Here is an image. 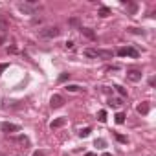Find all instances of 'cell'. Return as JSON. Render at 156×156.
<instances>
[{
    "instance_id": "277c9868",
    "label": "cell",
    "mask_w": 156,
    "mask_h": 156,
    "mask_svg": "<svg viewBox=\"0 0 156 156\" xmlns=\"http://www.w3.org/2000/svg\"><path fill=\"white\" fill-rule=\"evenodd\" d=\"M0 130H2V132H17V130H20V127H19V125H15V123L4 121L2 125H0Z\"/></svg>"
},
{
    "instance_id": "83f0119b",
    "label": "cell",
    "mask_w": 156,
    "mask_h": 156,
    "mask_svg": "<svg viewBox=\"0 0 156 156\" xmlns=\"http://www.w3.org/2000/svg\"><path fill=\"white\" fill-rule=\"evenodd\" d=\"M70 24L72 26H79V20H77V19H70Z\"/></svg>"
},
{
    "instance_id": "484cf974",
    "label": "cell",
    "mask_w": 156,
    "mask_h": 156,
    "mask_svg": "<svg viewBox=\"0 0 156 156\" xmlns=\"http://www.w3.org/2000/svg\"><path fill=\"white\" fill-rule=\"evenodd\" d=\"M66 79H70V73H62L61 77H59V81L62 83V81H66Z\"/></svg>"
},
{
    "instance_id": "9a60e30c",
    "label": "cell",
    "mask_w": 156,
    "mask_h": 156,
    "mask_svg": "<svg viewBox=\"0 0 156 156\" xmlns=\"http://www.w3.org/2000/svg\"><path fill=\"white\" fill-rule=\"evenodd\" d=\"M114 88H116V92H118V94H119L121 98H127V90H125L123 87H119V85H116Z\"/></svg>"
},
{
    "instance_id": "6da1fadb",
    "label": "cell",
    "mask_w": 156,
    "mask_h": 156,
    "mask_svg": "<svg viewBox=\"0 0 156 156\" xmlns=\"http://www.w3.org/2000/svg\"><path fill=\"white\" fill-rule=\"evenodd\" d=\"M59 33H61V30H59L57 26H48V28H44V30L39 31V35H41L42 39H55Z\"/></svg>"
},
{
    "instance_id": "2e32d148",
    "label": "cell",
    "mask_w": 156,
    "mask_h": 156,
    "mask_svg": "<svg viewBox=\"0 0 156 156\" xmlns=\"http://www.w3.org/2000/svg\"><path fill=\"white\" fill-rule=\"evenodd\" d=\"M108 105L114 107V108H118V107L121 105V99H114V98H110V99H108Z\"/></svg>"
},
{
    "instance_id": "1f68e13d",
    "label": "cell",
    "mask_w": 156,
    "mask_h": 156,
    "mask_svg": "<svg viewBox=\"0 0 156 156\" xmlns=\"http://www.w3.org/2000/svg\"><path fill=\"white\" fill-rule=\"evenodd\" d=\"M103 156H112V154L110 152H103Z\"/></svg>"
},
{
    "instance_id": "8992f818",
    "label": "cell",
    "mask_w": 156,
    "mask_h": 156,
    "mask_svg": "<svg viewBox=\"0 0 156 156\" xmlns=\"http://www.w3.org/2000/svg\"><path fill=\"white\" fill-rule=\"evenodd\" d=\"M19 9L26 15H35V8H31L30 4H19Z\"/></svg>"
},
{
    "instance_id": "5bb4252c",
    "label": "cell",
    "mask_w": 156,
    "mask_h": 156,
    "mask_svg": "<svg viewBox=\"0 0 156 156\" xmlns=\"http://www.w3.org/2000/svg\"><path fill=\"white\" fill-rule=\"evenodd\" d=\"M90 132H92V129H90V127H85V129L79 130V136H81V138H87V136H90Z\"/></svg>"
},
{
    "instance_id": "d4e9b609",
    "label": "cell",
    "mask_w": 156,
    "mask_h": 156,
    "mask_svg": "<svg viewBox=\"0 0 156 156\" xmlns=\"http://www.w3.org/2000/svg\"><path fill=\"white\" fill-rule=\"evenodd\" d=\"M8 68H9V64H8V62H2V64H0V73H2V72H6Z\"/></svg>"
},
{
    "instance_id": "4dcf8cb0",
    "label": "cell",
    "mask_w": 156,
    "mask_h": 156,
    "mask_svg": "<svg viewBox=\"0 0 156 156\" xmlns=\"http://www.w3.org/2000/svg\"><path fill=\"white\" fill-rule=\"evenodd\" d=\"M87 156H96V152H87Z\"/></svg>"
},
{
    "instance_id": "f1b7e54d",
    "label": "cell",
    "mask_w": 156,
    "mask_h": 156,
    "mask_svg": "<svg viewBox=\"0 0 156 156\" xmlns=\"http://www.w3.org/2000/svg\"><path fill=\"white\" fill-rule=\"evenodd\" d=\"M8 51H9V53H17V48H15V46H11V48H8Z\"/></svg>"
},
{
    "instance_id": "e0dca14e",
    "label": "cell",
    "mask_w": 156,
    "mask_h": 156,
    "mask_svg": "<svg viewBox=\"0 0 156 156\" xmlns=\"http://www.w3.org/2000/svg\"><path fill=\"white\" fill-rule=\"evenodd\" d=\"M116 123H118V125L125 123V114H123V112H118V114H116Z\"/></svg>"
},
{
    "instance_id": "ac0fdd59",
    "label": "cell",
    "mask_w": 156,
    "mask_h": 156,
    "mask_svg": "<svg viewBox=\"0 0 156 156\" xmlns=\"http://www.w3.org/2000/svg\"><path fill=\"white\" fill-rule=\"evenodd\" d=\"M98 119H99L101 123H105V121H107V112H105V110H99V112H98Z\"/></svg>"
},
{
    "instance_id": "ba28073f",
    "label": "cell",
    "mask_w": 156,
    "mask_h": 156,
    "mask_svg": "<svg viewBox=\"0 0 156 156\" xmlns=\"http://www.w3.org/2000/svg\"><path fill=\"white\" fill-rule=\"evenodd\" d=\"M66 123V118H57V119H53L51 123H50V129H59V127H62Z\"/></svg>"
},
{
    "instance_id": "cb8c5ba5",
    "label": "cell",
    "mask_w": 156,
    "mask_h": 156,
    "mask_svg": "<svg viewBox=\"0 0 156 156\" xmlns=\"http://www.w3.org/2000/svg\"><path fill=\"white\" fill-rule=\"evenodd\" d=\"M17 141H19V143H30V140H28L26 136H19V138H17Z\"/></svg>"
},
{
    "instance_id": "d6a6232c",
    "label": "cell",
    "mask_w": 156,
    "mask_h": 156,
    "mask_svg": "<svg viewBox=\"0 0 156 156\" xmlns=\"http://www.w3.org/2000/svg\"><path fill=\"white\" fill-rule=\"evenodd\" d=\"M2 41H4V39H0V42H2Z\"/></svg>"
},
{
    "instance_id": "3957f363",
    "label": "cell",
    "mask_w": 156,
    "mask_h": 156,
    "mask_svg": "<svg viewBox=\"0 0 156 156\" xmlns=\"http://www.w3.org/2000/svg\"><path fill=\"white\" fill-rule=\"evenodd\" d=\"M62 105H64V98L59 96V94H53L51 99H50V107H51V108H61Z\"/></svg>"
},
{
    "instance_id": "8fae6325",
    "label": "cell",
    "mask_w": 156,
    "mask_h": 156,
    "mask_svg": "<svg viewBox=\"0 0 156 156\" xmlns=\"http://www.w3.org/2000/svg\"><path fill=\"white\" fill-rule=\"evenodd\" d=\"M112 51L110 50H98V57H105V59H112Z\"/></svg>"
},
{
    "instance_id": "7402d4cb",
    "label": "cell",
    "mask_w": 156,
    "mask_h": 156,
    "mask_svg": "<svg viewBox=\"0 0 156 156\" xmlns=\"http://www.w3.org/2000/svg\"><path fill=\"white\" fill-rule=\"evenodd\" d=\"M129 31H130V33H136V35H143V33H145L143 30H138V28H129Z\"/></svg>"
},
{
    "instance_id": "44dd1931",
    "label": "cell",
    "mask_w": 156,
    "mask_h": 156,
    "mask_svg": "<svg viewBox=\"0 0 156 156\" xmlns=\"http://www.w3.org/2000/svg\"><path fill=\"white\" fill-rule=\"evenodd\" d=\"M66 90H68V92H79V90H81V87H77V85H68V87H66Z\"/></svg>"
},
{
    "instance_id": "4fadbf2b",
    "label": "cell",
    "mask_w": 156,
    "mask_h": 156,
    "mask_svg": "<svg viewBox=\"0 0 156 156\" xmlns=\"http://www.w3.org/2000/svg\"><path fill=\"white\" fill-rule=\"evenodd\" d=\"M98 15H99V17H103V19H105V17H108V15H110V9H108V8H105V6H103V8H99V11H98Z\"/></svg>"
},
{
    "instance_id": "d6986e66",
    "label": "cell",
    "mask_w": 156,
    "mask_h": 156,
    "mask_svg": "<svg viewBox=\"0 0 156 156\" xmlns=\"http://www.w3.org/2000/svg\"><path fill=\"white\" fill-rule=\"evenodd\" d=\"M8 28H9V22H8L6 19L0 17V30H8Z\"/></svg>"
},
{
    "instance_id": "4316f807",
    "label": "cell",
    "mask_w": 156,
    "mask_h": 156,
    "mask_svg": "<svg viewBox=\"0 0 156 156\" xmlns=\"http://www.w3.org/2000/svg\"><path fill=\"white\" fill-rule=\"evenodd\" d=\"M64 46H66L68 50H72V48H73V41H66V42H64Z\"/></svg>"
},
{
    "instance_id": "ffe728a7",
    "label": "cell",
    "mask_w": 156,
    "mask_h": 156,
    "mask_svg": "<svg viewBox=\"0 0 156 156\" xmlns=\"http://www.w3.org/2000/svg\"><path fill=\"white\" fill-rule=\"evenodd\" d=\"M94 145H96V147H99V149H103V147H105V145H107V141H105V140H103V138H98V140H96V143H94Z\"/></svg>"
},
{
    "instance_id": "52a82bcc",
    "label": "cell",
    "mask_w": 156,
    "mask_h": 156,
    "mask_svg": "<svg viewBox=\"0 0 156 156\" xmlns=\"http://www.w3.org/2000/svg\"><path fill=\"white\" fill-rule=\"evenodd\" d=\"M136 110H138V112H140L141 116H147V114H149V110H151V105H149V103L145 101V103L138 105V108H136Z\"/></svg>"
},
{
    "instance_id": "f546056e",
    "label": "cell",
    "mask_w": 156,
    "mask_h": 156,
    "mask_svg": "<svg viewBox=\"0 0 156 156\" xmlns=\"http://www.w3.org/2000/svg\"><path fill=\"white\" fill-rule=\"evenodd\" d=\"M33 156H44V154H42V152H39V151H35V152H33Z\"/></svg>"
},
{
    "instance_id": "5b68a950",
    "label": "cell",
    "mask_w": 156,
    "mask_h": 156,
    "mask_svg": "<svg viewBox=\"0 0 156 156\" xmlns=\"http://www.w3.org/2000/svg\"><path fill=\"white\" fill-rule=\"evenodd\" d=\"M127 77H129L132 83H138V81H141V72H138V70H129V72H127Z\"/></svg>"
},
{
    "instance_id": "30bf717a",
    "label": "cell",
    "mask_w": 156,
    "mask_h": 156,
    "mask_svg": "<svg viewBox=\"0 0 156 156\" xmlns=\"http://www.w3.org/2000/svg\"><path fill=\"white\" fill-rule=\"evenodd\" d=\"M81 33H83L85 37H88L90 41H94V39H96V33H94L90 28H81Z\"/></svg>"
},
{
    "instance_id": "7a4b0ae2",
    "label": "cell",
    "mask_w": 156,
    "mask_h": 156,
    "mask_svg": "<svg viewBox=\"0 0 156 156\" xmlns=\"http://www.w3.org/2000/svg\"><path fill=\"white\" fill-rule=\"evenodd\" d=\"M118 55H119V57H132V59H138V57H140V51H138L136 48H130V46H129V48H119V50H118Z\"/></svg>"
},
{
    "instance_id": "9c48e42d",
    "label": "cell",
    "mask_w": 156,
    "mask_h": 156,
    "mask_svg": "<svg viewBox=\"0 0 156 156\" xmlns=\"http://www.w3.org/2000/svg\"><path fill=\"white\" fill-rule=\"evenodd\" d=\"M83 55H85V57H90V59H98V50L87 48V50H83Z\"/></svg>"
},
{
    "instance_id": "603a6c76",
    "label": "cell",
    "mask_w": 156,
    "mask_h": 156,
    "mask_svg": "<svg viewBox=\"0 0 156 156\" xmlns=\"http://www.w3.org/2000/svg\"><path fill=\"white\" fill-rule=\"evenodd\" d=\"M116 140L119 143H127V136H123V134H116Z\"/></svg>"
},
{
    "instance_id": "7c38bea8",
    "label": "cell",
    "mask_w": 156,
    "mask_h": 156,
    "mask_svg": "<svg viewBox=\"0 0 156 156\" xmlns=\"http://www.w3.org/2000/svg\"><path fill=\"white\" fill-rule=\"evenodd\" d=\"M123 6H127V9H129V13H130V15H134V13H136V9H138V6H136V4H129V2H123Z\"/></svg>"
}]
</instances>
